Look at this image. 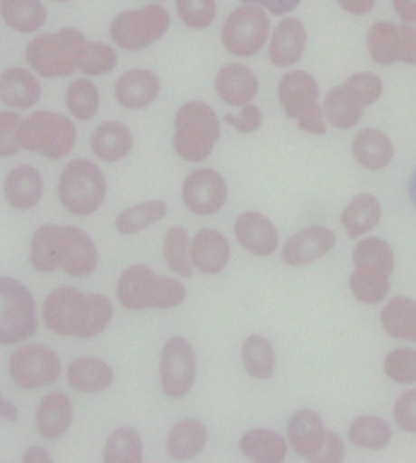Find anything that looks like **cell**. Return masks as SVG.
<instances>
[{"instance_id": "6da1fadb", "label": "cell", "mask_w": 416, "mask_h": 463, "mask_svg": "<svg viewBox=\"0 0 416 463\" xmlns=\"http://www.w3.org/2000/svg\"><path fill=\"white\" fill-rule=\"evenodd\" d=\"M86 37L77 28H61L56 33H44L26 47V60L39 75L67 77L79 70L86 51Z\"/></svg>"}, {"instance_id": "7a4b0ae2", "label": "cell", "mask_w": 416, "mask_h": 463, "mask_svg": "<svg viewBox=\"0 0 416 463\" xmlns=\"http://www.w3.org/2000/svg\"><path fill=\"white\" fill-rule=\"evenodd\" d=\"M220 139V120L213 109L203 101L185 103L175 116L173 145L186 163L208 159Z\"/></svg>"}, {"instance_id": "3957f363", "label": "cell", "mask_w": 416, "mask_h": 463, "mask_svg": "<svg viewBox=\"0 0 416 463\" xmlns=\"http://www.w3.org/2000/svg\"><path fill=\"white\" fill-rule=\"evenodd\" d=\"M77 131L69 118L52 112H35L20 126V146L51 161L67 157L75 146Z\"/></svg>"}, {"instance_id": "277c9868", "label": "cell", "mask_w": 416, "mask_h": 463, "mask_svg": "<svg viewBox=\"0 0 416 463\" xmlns=\"http://www.w3.org/2000/svg\"><path fill=\"white\" fill-rule=\"evenodd\" d=\"M279 101L286 116L298 122V128L310 135H326L323 110L319 109L317 80L301 70L286 73L279 82Z\"/></svg>"}, {"instance_id": "5b68a950", "label": "cell", "mask_w": 416, "mask_h": 463, "mask_svg": "<svg viewBox=\"0 0 416 463\" xmlns=\"http://www.w3.org/2000/svg\"><path fill=\"white\" fill-rule=\"evenodd\" d=\"M58 195L70 213L88 216L103 204L107 180L98 165L86 159H75L61 173Z\"/></svg>"}, {"instance_id": "8992f818", "label": "cell", "mask_w": 416, "mask_h": 463, "mask_svg": "<svg viewBox=\"0 0 416 463\" xmlns=\"http://www.w3.org/2000/svg\"><path fill=\"white\" fill-rule=\"evenodd\" d=\"M0 342L20 344L37 329L35 301L16 279H0Z\"/></svg>"}, {"instance_id": "52a82bcc", "label": "cell", "mask_w": 416, "mask_h": 463, "mask_svg": "<svg viewBox=\"0 0 416 463\" xmlns=\"http://www.w3.org/2000/svg\"><path fill=\"white\" fill-rule=\"evenodd\" d=\"M171 24L169 13L161 5H147L117 14L110 24V37L124 51H143L157 43Z\"/></svg>"}, {"instance_id": "ba28073f", "label": "cell", "mask_w": 416, "mask_h": 463, "mask_svg": "<svg viewBox=\"0 0 416 463\" xmlns=\"http://www.w3.org/2000/svg\"><path fill=\"white\" fill-rule=\"evenodd\" d=\"M270 20L263 7L246 4L237 7L222 30V43L225 49L239 58H251L261 51L269 39Z\"/></svg>"}, {"instance_id": "9c48e42d", "label": "cell", "mask_w": 416, "mask_h": 463, "mask_svg": "<svg viewBox=\"0 0 416 463\" xmlns=\"http://www.w3.org/2000/svg\"><path fill=\"white\" fill-rule=\"evenodd\" d=\"M9 373L18 387L24 391L54 383L61 374L60 357L46 345L18 348L9 359Z\"/></svg>"}, {"instance_id": "30bf717a", "label": "cell", "mask_w": 416, "mask_h": 463, "mask_svg": "<svg viewBox=\"0 0 416 463\" xmlns=\"http://www.w3.org/2000/svg\"><path fill=\"white\" fill-rule=\"evenodd\" d=\"M195 380V352L185 338H171L161 352V385L164 394L180 399L190 392Z\"/></svg>"}, {"instance_id": "8fae6325", "label": "cell", "mask_w": 416, "mask_h": 463, "mask_svg": "<svg viewBox=\"0 0 416 463\" xmlns=\"http://www.w3.org/2000/svg\"><path fill=\"white\" fill-rule=\"evenodd\" d=\"M88 297L75 288H60L44 301V323L60 336H77L84 319Z\"/></svg>"}, {"instance_id": "7c38bea8", "label": "cell", "mask_w": 416, "mask_h": 463, "mask_svg": "<svg viewBox=\"0 0 416 463\" xmlns=\"http://www.w3.org/2000/svg\"><path fill=\"white\" fill-rule=\"evenodd\" d=\"M184 203L195 214L209 216L223 208L229 190L223 176L214 169H195L184 184Z\"/></svg>"}, {"instance_id": "4fadbf2b", "label": "cell", "mask_w": 416, "mask_h": 463, "mask_svg": "<svg viewBox=\"0 0 416 463\" xmlns=\"http://www.w3.org/2000/svg\"><path fill=\"white\" fill-rule=\"evenodd\" d=\"M336 237L326 227H308L295 233L282 248V260L289 267H303L327 255L335 248Z\"/></svg>"}, {"instance_id": "5bb4252c", "label": "cell", "mask_w": 416, "mask_h": 463, "mask_svg": "<svg viewBox=\"0 0 416 463\" xmlns=\"http://www.w3.org/2000/svg\"><path fill=\"white\" fill-rule=\"evenodd\" d=\"M235 237L256 256L272 255L278 250L279 235L276 225L261 213H242L235 222Z\"/></svg>"}, {"instance_id": "9a60e30c", "label": "cell", "mask_w": 416, "mask_h": 463, "mask_svg": "<svg viewBox=\"0 0 416 463\" xmlns=\"http://www.w3.org/2000/svg\"><path fill=\"white\" fill-rule=\"evenodd\" d=\"M161 82L150 70H129L118 77L116 84L117 101L128 110H141L156 101Z\"/></svg>"}, {"instance_id": "2e32d148", "label": "cell", "mask_w": 416, "mask_h": 463, "mask_svg": "<svg viewBox=\"0 0 416 463\" xmlns=\"http://www.w3.org/2000/svg\"><path fill=\"white\" fill-rule=\"evenodd\" d=\"M214 88L218 96L232 107H246L258 94L260 84L253 70L244 65H227L216 73Z\"/></svg>"}, {"instance_id": "e0dca14e", "label": "cell", "mask_w": 416, "mask_h": 463, "mask_svg": "<svg viewBox=\"0 0 416 463\" xmlns=\"http://www.w3.org/2000/svg\"><path fill=\"white\" fill-rule=\"evenodd\" d=\"M63 270L73 278H86L93 274L98 265V251L93 239L80 229L63 227Z\"/></svg>"}, {"instance_id": "ac0fdd59", "label": "cell", "mask_w": 416, "mask_h": 463, "mask_svg": "<svg viewBox=\"0 0 416 463\" xmlns=\"http://www.w3.org/2000/svg\"><path fill=\"white\" fill-rule=\"evenodd\" d=\"M307 47V30L297 18H286L278 24V28L272 33L269 56L270 61L280 67H291L298 63Z\"/></svg>"}, {"instance_id": "d6986e66", "label": "cell", "mask_w": 416, "mask_h": 463, "mask_svg": "<svg viewBox=\"0 0 416 463\" xmlns=\"http://www.w3.org/2000/svg\"><path fill=\"white\" fill-rule=\"evenodd\" d=\"M326 436L327 430L324 429L323 420L316 411L301 410L288 423L289 446L308 462H312V458L323 448Z\"/></svg>"}, {"instance_id": "ffe728a7", "label": "cell", "mask_w": 416, "mask_h": 463, "mask_svg": "<svg viewBox=\"0 0 416 463\" xmlns=\"http://www.w3.org/2000/svg\"><path fill=\"white\" fill-rule=\"evenodd\" d=\"M4 192L7 203L18 211L35 208L44 192V182L41 173L32 165H18L9 171L4 182Z\"/></svg>"}, {"instance_id": "44dd1931", "label": "cell", "mask_w": 416, "mask_h": 463, "mask_svg": "<svg viewBox=\"0 0 416 463\" xmlns=\"http://www.w3.org/2000/svg\"><path fill=\"white\" fill-rule=\"evenodd\" d=\"M190 256L199 272L214 276L229 265L231 244L220 232L201 231L194 237Z\"/></svg>"}, {"instance_id": "7402d4cb", "label": "cell", "mask_w": 416, "mask_h": 463, "mask_svg": "<svg viewBox=\"0 0 416 463\" xmlns=\"http://www.w3.org/2000/svg\"><path fill=\"white\" fill-rule=\"evenodd\" d=\"M156 274L145 265L129 267L117 284V297L128 310L138 312L152 307V293L156 284Z\"/></svg>"}, {"instance_id": "603a6c76", "label": "cell", "mask_w": 416, "mask_h": 463, "mask_svg": "<svg viewBox=\"0 0 416 463\" xmlns=\"http://www.w3.org/2000/svg\"><path fill=\"white\" fill-rule=\"evenodd\" d=\"M0 98L11 109L26 110L39 101L41 84L28 70H5L0 79Z\"/></svg>"}, {"instance_id": "cb8c5ba5", "label": "cell", "mask_w": 416, "mask_h": 463, "mask_svg": "<svg viewBox=\"0 0 416 463\" xmlns=\"http://www.w3.org/2000/svg\"><path fill=\"white\" fill-rule=\"evenodd\" d=\"M91 150L101 161H122L133 150V135L126 124L103 122L91 137Z\"/></svg>"}, {"instance_id": "d4e9b609", "label": "cell", "mask_w": 416, "mask_h": 463, "mask_svg": "<svg viewBox=\"0 0 416 463\" xmlns=\"http://www.w3.org/2000/svg\"><path fill=\"white\" fill-rule=\"evenodd\" d=\"M73 418L70 399L61 392L47 394L35 413L37 430L44 439H58L69 430Z\"/></svg>"}, {"instance_id": "484cf974", "label": "cell", "mask_w": 416, "mask_h": 463, "mask_svg": "<svg viewBox=\"0 0 416 463\" xmlns=\"http://www.w3.org/2000/svg\"><path fill=\"white\" fill-rule=\"evenodd\" d=\"M355 161L370 171H380L392 163L393 145L380 129H363L352 143Z\"/></svg>"}, {"instance_id": "4316f807", "label": "cell", "mask_w": 416, "mask_h": 463, "mask_svg": "<svg viewBox=\"0 0 416 463\" xmlns=\"http://www.w3.org/2000/svg\"><path fill=\"white\" fill-rule=\"evenodd\" d=\"M69 383L79 392H103L114 382V370L98 357H80L70 364Z\"/></svg>"}, {"instance_id": "83f0119b", "label": "cell", "mask_w": 416, "mask_h": 463, "mask_svg": "<svg viewBox=\"0 0 416 463\" xmlns=\"http://www.w3.org/2000/svg\"><path fill=\"white\" fill-rule=\"evenodd\" d=\"M208 440L206 425L199 420L186 418L178 421L167 436V451L175 460H190L204 449Z\"/></svg>"}, {"instance_id": "f1b7e54d", "label": "cell", "mask_w": 416, "mask_h": 463, "mask_svg": "<svg viewBox=\"0 0 416 463\" xmlns=\"http://www.w3.org/2000/svg\"><path fill=\"white\" fill-rule=\"evenodd\" d=\"M30 260L41 272H52L63 263L61 227L47 223L33 233L30 246Z\"/></svg>"}, {"instance_id": "f546056e", "label": "cell", "mask_w": 416, "mask_h": 463, "mask_svg": "<svg viewBox=\"0 0 416 463\" xmlns=\"http://www.w3.org/2000/svg\"><path fill=\"white\" fill-rule=\"evenodd\" d=\"M239 448L244 457L258 463L284 462L288 453L286 440L269 429H253L246 432L239 440Z\"/></svg>"}, {"instance_id": "4dcf8cb0", "label": "cell", "mask_w": 416, "mask_h": 463, "mask_svg": "<svg viewBox=\"0 0 416 463\" xmlns=\"http://www.w3.org/2000/svg\"><path fill=\"white\" fill-rule=\"evenodd\" d=\"M355 270L389 279L393 270V253L391 246L376 237L361 241L354 250Z\"/></svg>"}, {"instance_id": "1f68e13d", "label": "cell", "mask_w": 416, "mask_h": 463, "mask_svg": "<svg viewBox=\"0 0 416 463\" xmlns=\"http://www.w3.org/2000/svg\"><path fill=\"white\" fill-rule=\"evenodd\" d=\"M382 218V206L371 194H361L342 213V225L352 239L373 231Z\"/></svg>"}, {"instance_id": "d6a6232c", "label": "cell", "mask_w": 416, "mask_h": 463, "mask_svg": "<svg viewBox=\"0 0 416 463\" xmlns=\"http://www.w3.org/2000/svg\"><path fill=\"white\" fill-rule=\"evenodd\" d=\"M382 326L392 338L416 342V301L404 297L392 298L382 310Z\"/></svg>"}, {"instance_id": "836d02e7", "label": "cell", "mask_w": 416, "mask_h": 463, "mask_svg": "<svg viewBox=\"0 0 416 463\" xmlns=\"http://www.w3.org/2000/svg\"><path fill=\"white\" fill-rule=\"evenodd\" d=\"M2 18L20 33H33L46 24L47 11L41 0H2Z\"/></svg>"}, {"instance_id": "e575fe53", "label": "cell", "mask_w": 416, "mask_h": 463, "mask_svg": "<svg viewBox=\"0 0 416 463\" xmlns=\"http://www.w3.org/2000/svg\"><path fill=\"white\" fill-rule=\"evenodd\" d=\"M371 60L382 67L401 61V28L391 22H378L368 32Z\"/></svg>"}, {"instance_id": "d590c367", "label": "cell", "mask_w": 416, "mask_h": 463, "mask_svg": "<svg viewBox=\"0 0 416 463\" xmlns=\"http://www.w3.org/2000/svg\"><path fill=\"white\" fill-rule=\"evenodd\" d=\"M364 107L348 93L345 86L333 88L324 98V116L336 129H352L359 124Z\"/></svg>"}, {"instance_id": "8d00e7d4", "label": "cell", "mask_w": 416, "mask_h": 463, "mask_svg": "<svg viewBox=\"0 0 416 463\" xmlns=\"http://www.w3.org/2000/svg\"><path fill=\"white\" fill-rule=\"evenodd\" d=\"M348 439L359 448L380 451L389 446V442L392 439V430L383 418L364 415L352 421L348 429Z\"/></svg>"}, {"instance_id": "74e56055", "label": "cell", "mask_w": 416, "mask_h": 463, "mask_svg": "<svg viewBox=\"0 0 416 463\" xmlns=\"http://www.w3.org/2000/svg\"><path fill=\"white\" fill-rule=\"evenodd\" d=\"M242 363L250 376L267 380L276 370V354L269 340L260 335H251L242 344Z\"/></svg>"}, {"instance_id": "f35d334b", "label": "cell", "mask_w": 416, "mask_h": 463, "mask_svg": "<svg viewBox=\"0 0 416 463\" xmlns=\"http://www.w3.org/2000/svg\"><path fill=\"white\" fill-rule=\"evenodd\" d=\"M165 213H167V206L162 201L141 203V204L131 206V208L118 213L116 229L122 235H133V233H138V232L156 225L157 222H161L162 218L165 216Z\"/></svg>"}, {"instance_id": "ab89813d", "label": "cell", "mask_w": 416, "mask_h": 463, "mask_svg": "<svg viewBox=\"0 0 416 463\" xmlns=\"http://www.w3.org/2000/svg\"><path fill=\"white\" fill-rule=\"evenodd\" d=\"M143 460V444L135 429L120 427L107 440L103 462L139 463Z\"/></svg>"}, {"instance_id": "60d3db41", "label": "cell", "mask_w": 416, "mask_h": 463, "mask_svg": "<svg viewBox=\"0 0 416 463\" xmlns=\"http://www.w3.org/2000/svg\"><path fill=\"white\" fill-rule=\"evenodd\" d=\"M164 260L173 272L182 278L192 276V260L188 256V233L184 227H173L165 233L164 244Z\"/></svg>"}, {"instance_id": "b9f144b4", "label": "cell", "mask_w": 416, "mask_h": 463, "mask_svg": "<svg viewBox=\"0 0 416 463\" xmlns=\"http://www.w3.org/2000/svg\"><path fill=\"white\" fill-rule=\"evenodd\" d=\"M99 107V93L91 80L80 79L67 90V109L79 120H91Z\"/></svg>"}, {"instance_id": "7bdbcfd3", "label": "cell", "mask_w": 416, "mask_h": 463, "mask_svg": "<svg viewBox=\"0 0 416 463\" xmlns=\"http://www.w3.org/2000/svg\"><path fill=\"white\" fill-rule=\"evenodd\" d=\"M112 316H114V307L107 297L98 293L90 295L77 338H93L96 335H99L101 331H105L107 326L110 325Z\"/></svg>"}, {"instance_id": "ee69618b", "label": "cell", "mask_w": 416, "mask_h": 463, "mask_svg": "<svg viewBox=\"0 0 416 463\" xmlns=\"http://www.w3.org/2000/svg\"><path fill=\"white\" fill-rule=\"evenodd\" d=\"M352 295L363 303L374 305L380 301L385 300L389 295V279L380 278L366 274L361 270H354L348 280Z\"/></svg>"}, {"instance_id": "f6af8a7d", "label": "cell", "mask_w": 416, "mask_h": 463, "mask_svg": "<svg viewBox=\"0 0 416 463\" xmlns=\"http://www.w3.org/2000/svg\"><path fill=\"white\" fill-rule=\"evenodd\" d=\"M383 370L395 383L413 385L416 383L415 348H395L383 363Z\"/></svg>"}, {"instance_id": "bcb514c9", "label": "cell", "mask_w": 416, "mask_h": 463, "mask_svg": "<svg viewBox=\"0 0 416 463\" xmlns=\"http://www.w3.org/2000/svg\"><path fill=\"white\" fill-rule=\"evenodd\" d=\"M176 11L188 28L204 30L216 18V0H176Z\"/></svg>"}, {"instance_id": "7dc6e473", "label": "cell", "mask_w": 416, "mask_h": 463, "mask_svg": "<svg viewBox=\"0 0 416 463\" xmlns=\"http://www.w3.org/2000/svg\"><path fill=\"white\" fill-rule=\"evenodd\" d=\"M345 90L352 94L364 109L380 99L383 93V82L376 73L359 71L345 80Z\"/></svg>"}, {"instance_id": "c3c4849f", "label": "cell", "mask_w": 416, "mask_h": 463, "mask_svg": "<svg viewBox=\"0 0 416 463\" xmlns=\"http://www.w3.org/2000/svg\"><path fill=\"white\" fill-rule=\"evenodd\" d=\"M117 67L116 51L101 43H90L82 54L79 70L86 75H105Z\"/></svg>"}, {"instance_id": "681fc988", "label": "cell", "mask_w": 416, "mask_h": 463, "mask_svg": "<svg viewBox=\"0 0 416 463\" xmlns=\"http://www.w3.org/2000/svg\"><path fill=\"white\" fill-rule=\"evenodd\" d=\"M186 289L176 279L156 278L152 293V308H171L185 300Z\"/></svg>"}, {"instance_id": "f907efd6", "label": "cell", "mask_w": 416, "mask_h": 463, "mask_svg": "<svg viewBox=\"0 0 416 463\" xmlns=\"http://www.w3.org/2000/svg\"><path fill=\"white\" fill-rule=\"evenodd\" d=\"M22 118L14 112H2L0 116V152L4 157L14 156L22 146L18 141Z\"/></svg>"}, {"instance_id": "816d5d0a", "label": "cell", "mask_w": 416, "mask_h": 463, "mask_svg": "<svg viewBox=\"0 0 416 463\" xmlns=\"http://www.w3.org/2000/svg\"><path fill=\"white\" fill-rule=\"evenodd\" d=\"M393 418L402 430L416 434V389L404 392L395 401Z\"/></svg>"}, {"instance_id": "f5cc1de1", "label": "cell", "mask_w": 416, "mask_h": 463, "mask_svg": "<svg viewBox=\"0 0 416 463\" xmlns=\"http://www.w3.org/2000/svg\"><path fill=\"white\" fill-rule=\"evenodd\" d=\"M261 112L256 105H246L239 116H225V122L233 126L239 133H253L261 126Z\"/></svg>"}, {"instance_id": "db71d44e", "label": "cell", "mask_w": 416, "mask_h": 463, "mask_svg": "<svg viewBox=\"0 0 416 463\" xmlns=\"http://www.w3.org/2000/svg\"><path fill=\"white\" fill-rule=\"evenodd\" d=\"M344 444L335 432L327 430V436L324 440L323 448L317 451V455L312 458L314 463H340L344 460Z\"/></svg>"}, {"instance_id": "11a10c76", "label": "cell", "mask_w": 416, "mask_h": 463, "mask_svg": "<svg viewBox=\"0 0 416 463\" xmlns=\"http://www.w3.org/2000/svg\"><path fill=\"white\" fill-rule=\"evenodd\" d=\"M401 61L416 67V24H401Z\"/></svg>"}, {"instance_id": "9f6ffc18", "label": "cell", "mask_w": 416, "mask_h": 463, "mask_svg": "<svg viewBox=\"0 0 416 463\" xmlns=\"http://www.w3.org/2000/svg\"><path fill=\"white\" fill-rule=\"evenodd\" d=\"M244 4H253L260 5L267 11H270L272 14H288L291 11H295L300 5L301 0H241Z\"/></svg>"}, {"instance_id": "6f0895ef", "label": "cell", "mask_w": 416, "mask_h": 463, "mask_svg": "<svg viewBox=\"0 0 416 463\" xmlns=\"http://www.w3.org/2000/svg\"><path fill=\"white\" fill-rule=\"evenodd\" d=\"M395 14L408 24H416V0H392Z\"/></svg>"}, {"instance_id": "680465c9", "label": "cell", "mask_w": 416, "mask_h": 463, "mask_svg": "<svg viewBox=\"0 0 416 463\" xmlns=\"http://www.w3.org/2000/svg\"><path fill=\"white\" fill-rule=\"evenodd\" d=\"M344 11L355 16H364L374 7L376 0H336Z\"/></svg>"}, {"instance_id": "91938a15", "label": "cell", "mask_w": 416, "mask_h": 463, "mask_svg": "<svg viewBox=\"0 0 416 463\" xmlns=\"http://www.w3.org/2000/svg\"><path fill=\"white\" fill-rule=\"evenodd\" d=\"M24 462L51 463L52 462V458H51V455L47 453L46 449H43V448H39V446H33V448H30V449L24 453Z\"/></svg>"}, {"instance_id": "94428289", "label": "cell", "mask_w": 416, "mask_h": 463, "mask_svg": "<svg viewBox=\"0 0 416 463\" xmlns=\"http://www.w3.org/2000/svg\"><path fill=\"white\" fill-rule=\"evenodd\" d=\"M2 418L7 421H16L18 420V410L13 402H9L7 399H2Z\"/></svg>"}, {"instance_id": "6125c7cd", "label": "cell", "mask_w": 416, "mask_h": 463, "mask_svg": "<svg viewBox=\"0 0 416 463\" xmlns=\"http://www.w3.org/2000/svg\"><path fill=\"white\" fill-rule=\"evenodd\" d=\"M408 194H410V199H411V203L416 206V167L415 171L411 173V176H410V184H408Z\"/></svg>"}, {"instance_id": "be15d7a7", "label": "cell", "mask_w": 416, "mask_h": 463, "mask_svg": "<svg viewBox=\"0 0 416 463\" xmlns=\"http://www.w3.org/2000/svg\"><path fill=\"white\" fill-rule=\"evenodd\" d=\"M56 2H69V0H56Z\"/></svg>"}, {"instance_id": "e7e4bbea", "label": "cell", "mask_w": 416, "mask_h": 463, "mask_svg": "<svg viewBox=\"0 0 416 463\" xmlns=\"http://www.w3.org/2000/svg\"><path fill=\"white\" fill-rule=\"evenodd\" d=\"M156 2H162V0H156Z\"/></svg>"}]
</instances>
